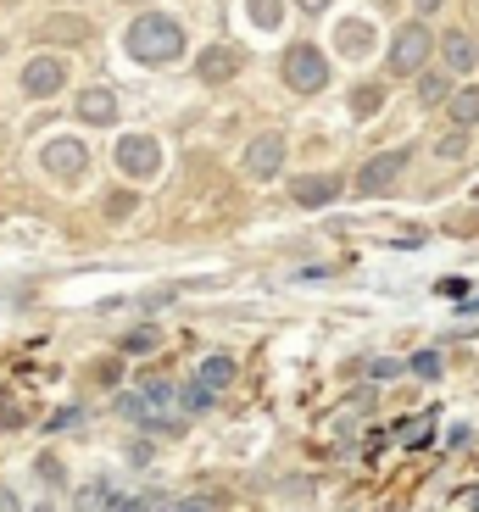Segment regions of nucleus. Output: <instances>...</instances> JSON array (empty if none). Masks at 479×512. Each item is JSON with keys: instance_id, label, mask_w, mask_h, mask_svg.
I'll list each match as a JSON object with an SVG mask.
<instances>
[{"instance_id": "nucleus-1", "label": "nucleus", "mask_w": 479, "mask_h": 512, "mask_svg": "<svg viewBox=\"0 0 479 512\" xmlns=\"http://www.w3.org/2000/svg\"><path fill=\"white\" fill-rule=\"evenodd\" d=\"M123 51L134 56L140 67H168L184 56V28L173 23V17L162 12H145L129 23V34H123Z\"/></svg>"}, {"instance_id": "nucleus-2", "label": "nucleus", "mask_w": 479, "mask_h": 512, "mask_svg": "<svg viewBox=\"0 0 479 512\" xmlns=\"http://www.w3.org/2000/svg\"><path fill=\"white\" fill-rule=\"evenodd\" d=\"M429 51H435V34H429L424 23H407V28H396L385 62H390V73H396V78H407V73H424Z\"/></svg>"}, {"instance_id": "nucleus-3", "label": "nucleus", "mask_w": 479, "mask_h": 512, "mask_svg": "<svg viewBox=\"0 0 479 512\" xmlns=\"http://www.w3.org/2000/svg\"><path fill=\"white\" fill-rule=\"evenodd\" d=\"M285 84L296 95H318L329 84V62H324V51L318 45H290L285 51Z\"/></svg>"}, {"instance_id": "nucleus-4", "label": "nucleus", "mask_w": 479, "mask_h": 512, "mask_svg": "<svg viewBox=\"0 0 479 512\" xmlns=\"http://www.w3.org/2000/svg\"><path fill=\"white\" fill-rule=\"evenodd\" d=\"M117 167L129 173V179H156V167H162V145L151 134H129V140H117Z\"/></svg>"}, {"instance_id": "nucleus-5", "label": "nucleus", "mask_w": 479, "mask_h": 512, "mask_svg": "<svg viewBox=\"0 0 479 512\" xmlns=\"http://www.w3.org/2000/svg\"><path fill=\"white\" fill-rule=\"evenodd\" d=\"M402 167H407V151H379L363 162V173H357V190L363 195H385L390 184L402 179Z\"/></svg>"}, {"instance_id": "nucleus-6", "label": "nucleus", "mask_w": 479, "mask_h": 512, "mask_svg": "<svg viewBox=\"0 0 479 512\" xmlns=\"http://www.w3.org/2000/svg\"><path fill=\"white\" fill-rule=\"evenodd\" d=\"M62 84H67V62H62V56H34V62L23 67V95H34V101L56 95Z\"/></svg>"}, {"instance_id": "nucleus-7", "label": "nucleus", "mask_w": 479, "mask_h": 512, "mask_svg": "<svg viewBox=\"0 0 479 512\" xmlns=\"http://www.w3.org/2000/svg\"><path fill=\"white\" fill-rule=\"evenodd\" d=\"M39 162H45V173H56V179H78V173L90 167V151H84V140H51Z\"/></svg>"}, {"instance_id": "nucleus-8", "label": "nucleus", "mask_w": 479, "mask_h": 512, "mask_svg": "<svg viewBox=\"0 0 479 512\" xmlns=\"http://www.w3.org/2000/svg\"><path fill=\"white\" fill-rule=\"evenodd\" d=\"M279 167H285V140H279V134L251 140V151H246V173H251V179H273Z\"/></svg>"}, {"instance_id": "nucleus-9", "label": "nucleus", "mask_w": 479, "mask_h": 512, "mask_svg": "<svg viewBox=\"0 0 479 512\" xmlns=\"http://www.w3.org/2000/svg\"><path fill=\"white\" fill-rule=\"evenodd\" d=\"M78 123H95V128L117 123V95L112 90H84L78 95Z\"/></svg>"}, {"instance_id": "nucleus-10", "label": "nucleus", "mask_w": 479, "mask_h": 512, "mask_svg": "<svg viewBox=\"0 0 479 512\" xmlns=\"http://www.w3.org/2000/svg\"><path fill=\"white\" fill-rule=\"evenodd\" d=\"M340 184L346 179H335V173H307V179H296V201L301 206H324V201L340 195Z\"/></svg>"}, {"instance_id": "nucleus-11", "label": "nucleus", "mask_w": 479, "mask_h": 512, "mask_svg": "<svg viewBox=\"0 0 479 512\" xmlns=\"http://www.w3.org/2000/svg\"><path fill=\"white\" fill-rule=\"evenodd\" d=\"M234 67H240V56H234L229 45H212V51L201 56V67H195V73L207 78V84H223V78H234Z\"/></svg>"}, {"instance_id": "nucleus-12", "label": "nucleus", "mask_w": 479, "mask_h": 512, "mask_svg": "<svg viewBox=\"0 0 479 512\" xmlns=\"http://www.w3.org/2000/svg\"><path fill=\"white\" fill-rule=\"evenodd\" d=\"M441 51H446V73H468V67L479 62V45L468 34H446Z\"/></svg>"}, {"instance_id": "nucleus-13", "label": "nucleus", "mask_w": 479, "mask_h": 512, "mask_svg": "<svg viewBox=\"0 0 479 512\" xmlns=\"http://www.w3.org/2000/svg\"><path fill=\"white\" fill-rule=\"evenodd\" d=\"M446 112H452V123H457V128H474V123H479V90H452Z\"/></svg>"}, {"instance_id": "nucleus-14", "label": "nucleus", "mask_w": 479, "mask_h": 512, "mask_svg": "<svg viewBox=\"0 0 479 512\" xmlns=\"http://www.w3.org/2000/svg\"><path fill=\"white\" fill-rule=\"evenodd\" d=\"M195 384H207V390H223V384H234V357H223V351H218V357H207V362H201V379H195Z\"/></svg>"}, {"instance_id": "nucleus-15", "label": "nucleus", "mask_w": 479, "mask_h": 512, "mask_svg": "<svg viewBox=\"0 0 479 512\" xmlns=\"http://www.w3.org/2000/svg\"><path fill=\"white\" fill-rule=\"evenodd\" d=\"M418 101H424V106L452 101V78H446V73H418Z\"/></svg>"}, {"instance_id": "nucleus-16", "label": "nucleus", "mask_w": 479, "mask_h": 512, "mask_svg": "<svg viewBox=\"0 0 479 512\" xmlns=\"http://www.w3.org/2000/svg\"><path fill=\"white\" fill-rule=\"evenodd\" d=\"M45 39H90V23H78V17H51V23H45Z\"/></svg>"}, {"instance_id": "nucleus-17", "label": "nucleus", "mask_w": 479, "mask_h": 512, "mask_svg": "<svg viewBox=\"0 0 479 512\" xmlns=\"http://www.w3.org/2000/svg\"><path fill=\"white\" fill-rule=\"evenodd\" d=\"M106 501H112V485H101V479H95V485L78 496V512H106Z\"/></svg>"}, {"instance_id": "nucleus-18", "label": "nucleus", "mask_w": 479, "mask_h": 512, "mask_svg": "<svg viewBox=\"0 0 479 512\" xmlns=\"http://www.w3.org/2000/svg\"><path fill=\"white\" fill-rule=\"evenodd\" d=\"M363 45H368V28H363V23H346V28H340V51H346V56H363Z\"/></svg>"}, {"instance_id": "nucleus-19", "label": "nucleus", "mask_w": 479, "mask_h": 512, "mask_svg": "<svg viewBox=\"0 0 479 512\" xmlns=\"http://www.w3.org/2000/svg\"><path fill=\"white\" fill-rule=\"evenodd\" d=\"M279 17H285L279 12V0H251V23L257 28H279Z\"/></svg>"}, {"instance_id": "nucleus-20", "label": "nucleus", "mask_w": 479, "mask_h": 512, "mask_svg": "<svg viewBox=\"0 0 479 512\" xmlns=\"http://www.w3.org/2000/svg\"><path fill=\"white\" fill-rule=\"evenodd\" d=\"M106 512H162V501H145V496H112Z\"/></svg>"}, {"instance_id": "nucleus-21", "label": "nucleus", "mask_w": 479, "mask_h": 512, "mask_svg": "<svg viewBox=\"0 0 479 512\" xmlns=\"http://www.w3.org/2000/svg\"><path fill=\"white\" fill-rule=\"evenodd\" d=\"M441 368H446L441 351H418V357H413V373H418V379H441Z\"/></svg>"}, {"instance_id": "nucleus-22", "label": "nucleus", "mask_w": 479, "mask_h": 512, "mask_svg": "<svg viewBox=\"0 0 479 512\" xmlns=\"http://www.w3.org/2000/svg\"><path fill=\"white\" fill-rule=\"evenodd\" d=\"M179 401H184L190 412H207V407H212V390H207V384H184Z\"/></svg>"}, {"instance_id": "nucleus-23", "label": "nucleus", "mask_w": 479, "mask_h": 512, "mask_svg": "<svg viewBox=\"0 0 479 512\" xmlns=\"http://www.w3.org/2000/svg\"><path fill=\"white\" fill-rule=\"evenodd\" d=\"M351 112H357V117L379 112V90H374V84H363V90H357V101H351Z\"/></svg>"}, {"instance_id": "nucleus-24", "label": "nucleus", "mask_w": 479, "mask_h": 512, "mask_svg": "<svg viewBox=\"0 0 479 512\" xmlns=\"http://www.w3.org/2000/svg\"><path fill=\"white\" fill-rule=\"evenodd\" d=\"M156 340H162L156 329H134L129 340H123V346H129V351H156Z\"/></svg>"}, {"instance_id": "nucleus-25", "label": "nucleus", "mask_w": 479, "mask_h": 512, "mask_svg": "<svg viewBox=\"0 0 479 512\" xmlns=\"http://www.w3.org/2000/svg\"><path fill=\"white\" fill-rule=\"evenodd\" d=\"M368 373H374V379H390V373H402V362H368Z\"/></svg>"}, {"instance_id": "nucleus-26", "label": "nucleus", "mask_w": 479, "mask_h": 512, "mask_svg": "<svg viewBox=\"0 0 479 512\" xmlns=\"http://www.w3.org/2000/svg\"><path fill=\"white\" fill-rule=\"evenodd\" d=\"M435 151H446V156H463V134H446V140L435 145Z\"/></svg>"}, {"instance_id": "nucleus-27", "label": "nucleus", "mask_w": 479, "mask_h": 512, "mask_svg": "<svg viewBox=\"0 0 479 512\" xmlns=\"http://www.w3.org/2000/svg\"><path fill=\"white\" fill-rule=\"evenodd\" d=\"M296 6H301V12H307V17H318V12H329V0H296Z\"/></svg>"}, {"instance_id": "nucleus-28", "label": "nucleus", "mask_w": 479, "mask_h": 512, "mask_svg": "<svg viewBox=\"0 0 479 512\" xmlns=\"http://www.w3.org/2000/svg\"><path fill=\"white\" fill-rule=\"evenodd\" d=\"M413 6H418V17H429V12H441L446 0H413Z\"/></svg>"}, {"instance_id": "nucleus-29", "label": "nucleus", "mask_w": 479, "mask_h": 512, "mask_svg": "<svg viewBox=\"0 0 479 512\" xmlns=\"http://www.w3.org/2000/svg\"><path fill=\"white\" fill-rule=\"evenodd\" d=\"M0 512H23V507H17V496H12V490H0Z\"/></svg>"}, {"instance_id": "nucleus-30", "label": "nucleus", "mask_w": 479, "mask_h": 512, "mask_svg": "<svg viewBox=\"0 0 479 512\" xmlns=\"http://www.w3.org/2000/svg\"><path fill=\"white\" fill-rule=\"evenodd\" d=\"M173 512H184V507H173Z\"/></svg>"}]
</instances>
